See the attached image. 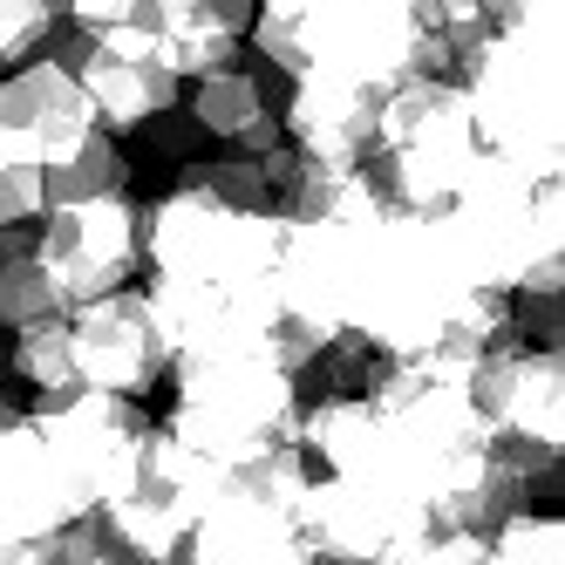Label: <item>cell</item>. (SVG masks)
I'll list each match as a JSON object with an SVG mask.
<instances>
[{"mask_svg": "<svg viewBox=\"0 0 565 565\" xmlns=\"http://www.w3.org/2000/svg\"><path fill=\"white\" fill-rule=\"evenodd\" d=\"M246 42L279 75H334L375 96L450 75V55L409 0H253Z\"/></svg>", "mask_w": 565, "mask_h": 565, "instance_id": "6da1fadb", "label": "cell"}, {"mask_svg": "<svg viewBox=\"0 0 565 565\" xmlns=\"http://www.w3.org/2000/svg\"><path fill=\"white\" fill-rule=\"evenodd\" d=\"M287 218L279 212H232L205 191L171 184L157 205H143V266H150V300H266L273 294V259Z\"/></svg>", "mask_w": 565, "mask_h": 565, "instance_id": "7a4b0ae2", "label": "cell"}, {"mask_svg": "<svg viewBox=\"0 0 565 565\" xmlns=\"http://www.w3.org/2000/svg\"><path fill=\"white\" fill-rule=\"evenodd\" d=\"M436 225L477 294L511 300L524 287H565V198L545 178L483 157L477 178L436 212Z\"/></svg>", "mask_w": 565, "mask_h": 565, "instance_id": "3957f363", "label": "cell"}, {"mask_svg": "<svg viewBox=\"0 0 565 565\" xmlns=\"http://www.w3.org/2000/svg\"><path fill=\"white\" fill-rule=\"evenodd\" d=\"M565 34L545 28H491L463 62V103L483 157L558 184L565 164Z\"/></svg>", "mask_w": 565, "mask_h": 565, "instance_id": "277c9868", "label": "cell"}, {"mask_svg": "<svg viewBox=\"0 0 565 565\" xmlns=\"http://www.w3.org/2000/svg\"><path fill=\"white\" fill-rule=\"evenodd\" d=\"M178 402L157 423L171 443L212 463H246L266 450H300V382L273 354H212L171 361Z\"/></svg>", "mask_w": 565, "mask_h": 565, "instance_id": "5b68a950", "label": "cell"}, {"mask_svg": "<svg viewBox=\"0 0 565 565\" xmlns=\"http://www.w3.org/2000/svg\"><path fill=\"white\" fill-rule=\"evenodd\" d=\"M477 164H483V143L470 130V103L450 75H423V83H402L382 96L369 178L388 212L436 218L477 178Z\"/></svg>", "mask_w": 565, "mask_h": 565, "instance_id": "8992f818", "label": "cell"}, {"mask_svg": "<svg viewBox=\"0 0 565 565\" xmlns=\"http://www.w3.org/2000/svg\"><path fill=\"white\" fill-rule=\"evenodd\" d=\"M218 491H225V463L191 457L184 443L157 429L130 491L96 511V532L116 565H184V545L198 532V518L218 504Z\"/></svg>", "mask_w": 565, "mask_h": 565, "instance_id": "52a82bcc", "label": "cell"}, {"mask_svg": "<svg viewBox=\"0 0 565 565\" xmlns=\"http://www.w3.org/2000/svg\"><path fill=\"white\" fill-rule=\"evenodd\" d=\"M28 423L42 429L49 457H55L83 518H96L109 498L130 491V477H137L150 436H157V416L124 402V395H42L28 409Z\"/></svg>", "mask_w": 565, "mask_h": 565, "instance_id": "ba28073f", "label": "cell"}, {"mask_svg": "<svg viewBox=\"0 0 565 565\" xmlns=\"http://www.w3.org/2000/svg\"><path fill=\"white\" fill-rule=\"evenodd\" d=\"M62 354H68V395H124L143 402L171 375V348L150 320L143 294H103L62 313Z\"/></svg>", "mask_w": 565, "mask_h": 565, "instance_id": "9c48e42d", "label": "cell"}, {"mask_svg": "<svg viewBox=\"0 0 565 565\" xmlns=\"http://www.w3.org/2000/svg\"><path fill=\"white\" fill-rule=\"evenodd\" d=\"M49 62L75 75V89L89 96L103 130H143L150 116L178 109V75L157 55L150 28H109V34H83V28H55Z\"/></svg>", "mask_w": 565, "mask_h": 565, "instance_id": "30bf717a", "label": "cell"}, {"mask_svg": "<svg viewBox=\"0 0 565 565\" xmlns=\"http://www.w3.org/2000/svg\"><path fill=\"white\" fill-rule=\"evenodd\" d=\"M34 259L49 266L68 307L124 294L143 266V205L130 191L89 198V205H55L42 212V232H34Z\"/></svg>", "mask_w": 565, "mask_h": 565, "instance_id": "8fae6325", "label": "cell"}, {"mask_svg": "<svg viewBox=\"0 0 565 565\" xmlns=\"http://www.w3.org/2000/svg\"><path fill=\"white\" fill-rule=\"evenodd\" d=\"M470 402L504 450L532 463H558L565 450V354L558 348L518 341L504 354H483L470 375Z\"/></svg>", "mask_w": 565, "mask_h": 565, "instance_id": "7c38bea8", "label": "cell"}, {"mask_svg": "<svg viewBox=\"0 0 565 565\" xmlns=\"http://www.w3.org/2000/svg\"><path fill=\"white\" fill-rule=\"evenodd\" d=\"M423 532H429L423 511L395 504L354 477H313L300 498V539L313 565H395Z\"/></svg>", "mask_w": 565, "mask_h": 565, "instance_id": "4fadbf2b", "label": "cell"}, {"mask_svg": "<svg viewBox=\"0 0 565 565\" xmlns=\"http://www.w3.org/2000/svg\"><path fill=\"white\" fill-rule=\"evenodd\" d=\"M96 109L75 89V75L55 68L49 55L21 62L8 83H0V157L28 171H55L62 157H75L96 137Z\"/></svg>", "mask_w": 565, "mask_h": 565, "instance_id": "5bb4252c", "label": "cell"}, {"mask_svg": "<svg viewBox=\"0 0 565 565\" xmlns=\"http://www.w3.org/2000/svg\"><path fill=\"white\" fill-rule=\"evenodd\" d=\"M184 565H313L300 539V504H279L225 470V491L198 518Z\"/></svg>", "mask_w": 565, "mask_h": 565, "instance_id": "9a60e30c", "label": "cell"}, {"mask_svg": "<svg viewBox=\"0 0 565 565\" xmlns=\"http://www.w3.org/2000/svg\"><path fill=\"white\" fill-rule=\"evenodd\" d=\"M83 511H75L68 498V483L49 457V443L42 429L28 423V409L0 429V552L8 545H34V539H49L62 532V524H75Z\"/></svg>", "mask_w": 565, "mask_h": 565, "instance_id": "2e32d148", "label": "cell"}, {"mask_svg": "<svg viewBox=\"0 0 565 565\" xmlns=\"http://www.w3.org/2000/svg\"><path fill=\"white\" fill-rule=\"evenodd\" d=\"M375 116H382L375 89L334 83V75H294V96H287L279 130H287V143L300 157H313V164H369Z\"/></svg>", "mask_w": 565, "mask_h": 565, "instance_id": "e0dca14e", "label": "cell"}, {"mask_svg": "<svg viewBox=\"0 0 565 565\" xmlns=\"http://www.w3.org/2000/svg\"><path fill=\"white\" fill-rule=\"evenodd\" d=\"M191 124L205 130V137H225L238 143V157H266L287 143V130H279V109L266 96V75L253 62H232L218 75H205L191 96Z\"/></svg>", "mask_w": 565, "mask_h": 565, "instance_id": "ac0fdd59", "label": "cell"}, {"mask_svg": "<svg viewBox=\"0 0 565 565\" xmlns=\"http://www.w3.org/2000/svg\"><path fill=\"white\" fill-rule=\"evenodd\" d=\"M68 300L49 279V266L34 259V232H0V328H34V320H62Z\"/></svg>", "mask_w": 565, "mask_h": 565, "instance_id": "d6986e66", "label": "cell"}, {"mask_svg": "<svg viewBox=\"0 0 565 565\" xmlns=\"http://www.w3.org/2000/svg\"><path fill=\"white\" fill-rule=\"evenodd\" d=\"M116 191H130V164H124V150H116L109 130H96L75 157H62L55 171H42L49 212L55 205H89V198H116Z\"/></svg>", "mask_w": 565, "mask_h": 565, "instance_id": "ffe728a7", "label": "cell"}, {"mask_svg": "<svg viewBox=\"0 0 565 565\" xmlns=\"http://www.w3.org/2000/svg\"><path fill=\"white\" fill-rule=\"evenodd\" d=\"M477 565H565V524L558 511H511L483 532Z\"/></svg>", "mask_w": 565, "mask_h": 565, "instance_id": "44dd1931", "label": "cell"}, {"mask_svg": "<svg viewBox=\"0 0 565 565\" xmlns=\"http://www.w3.org/2000/svg\"><path fill=\"white\" fill-rule=\"evenodd\" d=\"M178 184L218 198V205H232V212H273V184H266V171L253 164V157H198V164L178 171Z\"/></svg>", "mask_w": 565, "mask_h": 565, "instance_id": "7402d4cb", "label": "cell"}, {"mask_svg": "<svg viewBox=\"0 0 565 565\" xmlns=\"http://www.w3.org/2000/svg\"><path fill=\"white\" fill-rule=\"evenodd\" d=\"M55 28H62V0H0V68L49 55Z\"/></svg>", "mask_w": 565, "mask_h": 565, "instance_id": "603a6c76", "label": "cell"}, {"mask_svg": "<svg viewBox=\"0 0 565 565\" xmlns=\"http://www.w3.org/2000/svg\"><path fill=\"white\" fill-rule=\"evenodd\" d=\"M49 212V198H42V171H28V164H8L0 171V232H21Z\"/></svg>", "mask_w": 565, "mask_h": 565, "instance_id": "cb8c5ba5", "label": "cell"}, {"mask_svg": "<svg viewBox=\"0 0 565 565\" xmlns=\"http://www.w3.org/2000/svg\"><path fill=\"white\" fill-rule=\"evenodd\" d=\"M68 28L109 34V28H150V0H62Z\"/></svg>", "mask_w": 565, "mask_h": 565, "instance_id": "d4e9b609", "label": "cell"}, {"mask_svg": "<svg viewBox=\"0 0 565 565\" xmlns=\"http://www.w3.org/2000/svg\"><path fill=\"white\" fill-rule=\"evenodd\" d=\"M143 137H150V150H157V157H178V164H198V143H205V130H198L184 109L150 116V124H143Z\"/></svg>", "mask_w": 565, "mask_h": 565, "instance_id": "484cf974", "label": "cell"}, {"mask_svg": "<svg viewBox=\"0 0 565 565\" xmlns=\"http://www.w3.org/2000/svg\"><path fill=\"white\" fill-rule=\"evenodd\" d=\"M14 416H21V409H14V402H8V395H0V429H8Z\"/></svg>", "mask_w": 565, "mask_h": 565, "instance_id": "4316f807", "label": "cell"}, {"mask_svg": "<svg viewBox=\"0 0 565 565\" xmlns=\"http://www.w3.org/2000/svg\"><path fill=\"white\" fill-rule=\"evenodd\" d=\"M96 565H116V558H96Z\"/></svg>", "mask_w": 565, "mask_h": 565, "instance_id": "83f0119b", "label": "cell"}, {"mask_svg": "<svg viewBox=\"0 0 565 565\" xmlns=\"http://www.w3.org/2000/svg\"><path fill=\"white\" fill-rule=\"evenodd\" d=\"M0 565H8V552H0Z\"/></svg>", "mask_w": 565, "mask_h": 565, "instance_id": "f1b7e54d", "label": "cell"}]
</instances>
